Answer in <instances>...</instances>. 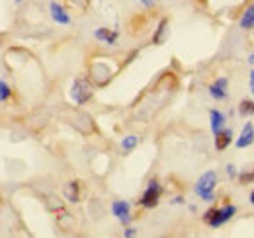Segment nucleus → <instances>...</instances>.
Here are the masks:
<instances>
[{
  "label": "nucleus",
  "instance_id": "obj_1",
  "mask_svg": "<svg viewBox=\"0 0 254 238\" xmlns=\"http://www.w3.org/2000/svg\"><path fill=\"white\" fill-rule=\"evenodd\" d=\"M215 185H217V174L213 172V170H209V172H205V174H201L199 179L195 181V193L203 199V201H211L213 199V189H215Z\"/></svg>",
  "mask_w": 254,
  "mask_h": 238
},
{
  "label": "nucleus",
  "instance_id": "obj_2",
  "mask_svg": "<svg viewBox=\"0 0 254 238\" xmlns=\"http://www.w3.org/2000/svg\"><path fill=\"white\" fill-rule=\"evenodd\" d=\"M235 213H237V207H235V205H225V207H221V209H209V211L203 215V221H205L209 227L217 229V227L225 225L227 221H231Z\"/></svg>",
  "mask_w": 254,
  "mask_h": 238
},
{
  "label": "nucleus",
  "instance_id": "obj_3",
  "mask_svg": "<svg viewBox=\"0 0 254 238\" xmlns=\"http://www.w3.org/2000/svg\"><path fill=\"white\" fill-rule=\"evenodd\" d=\"M92 84L86 80V78H76L72 88H70V98L76 102V104H86L90 98H92Z\"/></svg>",
  "mask_w": 254,
  "mask_h": 238
},
{
  "label": "nucleus",
  "instance_id": "obj_4",
  "mask_svg": "<svg viewBox=\"0 0 254 238\" xmlns=\"http://www.w3.org/2000/svg\"><path fill=\"white\" fill-rule=\"evenodd\" d=\"M160 193H162L160 183L157 181V179H151V181H149V185H147V189H145V193L141 195L139 203H141L143 207H147V209L157 207V205H159Z\"/></svg>",
  "mask_w": 254,
  "mask_h": 238
},
{
  "label": "nucleus",
  "instance_id": "obj_5",
  "mask_svg": "<svg viewBox=\"0 0 254 238\" xmlns=\"http://www.w3.org/2000/svg\"><path fill=\"white\" fill-rule=\"evenodd\" d=\"M49 12H51V18H53L55 24H61V26H68V24H70L68 12L64 10L59 2H51V4H49Z\"/></svg>",
  "mask_w": 254,
  "mask_h": 238
},
{
  "label": "nucleus",
  "instance_id": "obj_6",
  "mask_svg": "<svg viewBox=\"0 0 254 238\" xmlns=\"http://www.w3.org/2000/svg\"><path fill=\"white\" fill-rule=\"evenodd\" d=\"M129 211H131V205H129L127 201H122V199H120V201H114V205H112V213H114L124 225H127L129 219H131V217H129Z\"/></svg>",
  "mask_w": 254,
  "mask_h": 238
},
{
  "label": "nucleus",
  "instance_id": "obj_7",
  "mask_svg": "<svg viewBox=\"0 0 254 238\" xmlns=\"http://www.w3.org/2000/svg\"><path fill=\"white\" fill-rule=\"evenodd\" d=\"M253 143H254V125L253 123H247L245 129H243V133H241V137L237 139V147L239 149H247Z\"/></svg>",
  "mask_w": 254,
  "mask_h": 238
},
{
  "label": "nucleus",
  "instance_id": "obj_8",
  "mask_svg": "<svg viewBox=\"0 0 254 238\" xmlns=\"http://www.w3.org/2000/svg\"><path fill=\"white\" fill-rule=\"evenodd\" d=\"M227 78H217L211 86H209V94H211V98H215V100H225L229 94H227Z\"/></svg>",
  "mask_w": 254,
  "mask_h": 238
},
{
  "label": "nucleus",
  "instance_id": "obj_9",
  "mask_svg": "<svg viewBox=\"0 0 254 238\" xmlns=\"http://www.w3.org/2000/svg\"><path fill=\"white\" fill-rule=\"evenodd\" d=\"M94 37L96 39H100V41H104V43H108V45H114V43L118 41L120 33H118V31L108 30V28H100V30L94 31Z\"/></svg>",
  "mask_w": 254,
  "mask_h": 238
},
{
  "label": "nucleus",
  "instance_id": "obj_10",
  "mask_svg": "<svg viewBox=\"0 0 254 238\" xmlns=\"http://www.w3.org/2000/svg\"><path fill=\"white\" fill-rule=\"evenodd\" d=\"M233 141V133L229 129H221L219 133H215V149L217 150H225Z\"/></svg>",
  "mask_w": 254,
  "mask_h": 238
},
{
  "label": "nucleus",
  "instance_id": "obj_11",
  "mask_svg": "<svg viewBox=\"0 0 254 238\" xmlns=\"http://www.w3.org/2000/svg\"><path fill=\"white\" fill-rule=\"evenodd\" d=\"M209 119H211V131H213V135L219 133L223 129V125H225V116H223L219 110H211L209 112Z\"/></svg>",
  "mask_w": 254,
  "mask_h": 238
},
{
  "label": "nucleus",
  "instance_id": "obj_12",
  "mask_svg": "<svg viewBox=\"0 0 254 238\" xmlns=\"http://www.w3.org/2000/svg\"><path fill=\"white\" fill-rule=\"evenodd\" d=\"M241 28L243 30H253L254 28V4H251L247 10H245V14H243V18H241Z\"/></svg>",
  "mask_w": 254,
  "mask_h": 238
},
{
  "label": "nucleus",
  "instance_id": "obj_13",
  "mask_svg": "<svg viewBox=\"0 0 254 238\" xmlns=\"http://www.w3.org/2000/svg\"><path fill=\"white\" fill-rule=\"evenodd\" d=\"M64 197L70 203H76L78 201V181H68L64 185Z\"/></svg>",
  "mask_w": 254,
  "mask_h": 238
},
{
  "label": "nucleus",
  "instance_id": "obj_14",
  "mask_svg": "<svg viewBox=\"0 0 254 238\" xmlns=\"http://www.w3.org/2000/svg\"><path fill=\"white\" fill-rule=\"evenodd\" d=\"M239 112H241V116H243V118L253 116L254 114V102L253 100H243V102H241V106H239Z\"/></svg>",
  "mask_w": 254,
  "mask_h": 238
},
{
  "label": "nucleus",
  "instance_id": "obj_15",
  "mask_svg": "<svg viewBox=\"0 0 254 238\" xmlns=\"http://www.w3.org/2000/svg\"><path fill=\"white\" fill-rule=\"evenodd\" d=\"M10 96H12V90H10V86H8L4 80H0V104L8 102V100H10Z\"/></svg>",
  "mask_w": 254,
  "mask_h": 238
},
{
  "label": "nucleus",
  "instance_id": "obj_16",
  "mask_svg": "<svg viewBox=\"0 0 254 238\" xmlns=\"http://www.w3.org/2000/svg\"><path fill=\"white\" fill-rule=\"evenodd\" d=\"M137 143H139V139H137L135 135H129V137H126V139L122 141V149H124V150H133L135 147H137Z\"/></svg>",
  "mask_w": 254,
  "mask_h": 238
},
{
  "label": "nucleus",
  "instance_id": "obj_17",
  "mask_svg": "<svg viewBox=\"0 0 254 238\" xmlns=\"http://www.w3.org/2000/svg\"><path fill=\"white\" fill-rule=\"evenodd\" d=\"M164 30H166V20H162V22L159 24V30H157L155 37H153V41H155V43H160V39H162V33H164Z\"/></svg>",
  "mask_w": 254,
  "mask_h": 238
},
{
  "label": "nucleus",
  "instance_id": "obj_18",
  "mask_svg": "<svg viewBox=\"0 0 254 238\" xmlns=\"http://www.w3.org/2000/svg\"><path fill=\"white\" fill-rule=\"evenodd\" d=\"M241 181H243V183H251V181H254V172H247V174H241Z\"/></svg>",
  "mask_w": 254,
  "mask_h": 238
},
{
  "label": "nucleus",
  "instance_id": "obj_19",
  "mask_svg": "<svg viewBox=\"0 0 254 238\" xmlns=\"http://www.w3.org/2000/svg\"><path fill=\"white\" fill-rule=\"evenodd\" d=\"M135 235H137V231H135V229H127L126 233H124V237L126 238H131V237H135Z\"/></svg>",
  "mask_w": 254,
  "mask_h": 238
},
{
  "label": "nucleus",
  "instance_id": "obj_20",
  "mask_svg": "<svg viewBox=\"0 0 254 238\" xmlns=\"http://www.w3.org/2000/svg\"><path fill=\"white\" fill-rule=\"evenodd\" d=\"M227 172H229V176H235V174H237L235 166H227Z\"/></svg>",
  "mask_w": 254,
  "mask_h": 238
},
{
  "label": "nucleus",
  "instance_id": "obj_21",
  "mask_svg": "<svg viewBox=\"0 0 254 238\" xmlns=\"http://www.w3.org/2000/svg\"><path fill=\"white\" fill-rule=\"evenodd\" d=\"M139 2H143L145 6H153L155 4V0H139Z\"/></svg>",
  "mask_w": 254,
  "mask_h": 238
},
{
  "label": "nucleus",
  "instance_id": "obj_22",
  "mask_svg": "<svg viewBox=\"0 0 254 238\" xmlns=\"http://www.w3.org/2000/svg\"><path fill=\"white\" fill-rule=\"evenodd\" d=\"M251 90H253V94H254V70L251 72Z\"/></svg>",
  "mask_w": 254,
  "mask_h": 238
},
{
  "label": "nucleus",
  "instance_id": "obj_23",
  "mask_svg": "<svg viewBox=\"0 0 254 238\" xmlns=\"http://www.w3.org/2000/svg\"><path fill=\"white\" fill-rule=\"evenodd\" d=\"M251 203H253V205H254V191H253V193H251Z\"/></svg>",
  "mask_w": 254,
  "mask_h": 238
},
{
  "label": "nucleus",
  "instance_id": "obj_24",
  "mask_svg": "<svg viewBox=\"0 0 254 238\" xmlns=\"http://www.w3.org/2000/svg\"><path fill=\"white\" fill-rule=\"evenodd\" d=\"M249 60H251V62L254 64V55H251V59H249Z\"/></svg>",
  "mask_w": 254,
  "mask_h": 238
},
{
  "label": "nucleus",
  "instance_id": "obj_25",
  "mask_svg": "<svg viewBox=\"0 0 254 238\" xmlns=\"http://www.w3.org/2000/svg\"><path fill=\"white\" fill-rule=\"evenodd\" d=\"M14 2H16V4H22V2H24V0H14Z\"/></svg>",
  "mask_w": 254,
  "mask_h": 238
}]
</instances>
